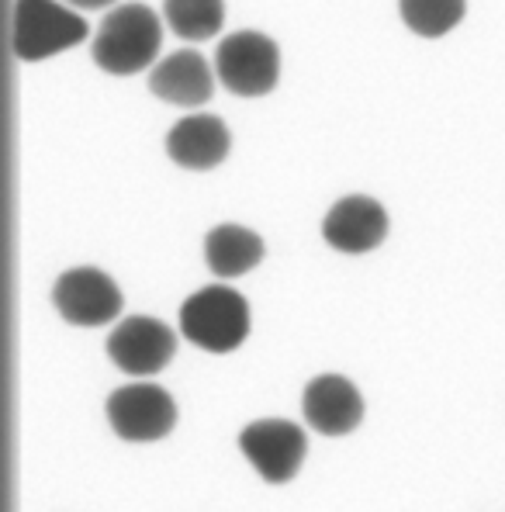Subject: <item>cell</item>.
Segmentation results:
<instances>
[{
	"label": "cell",
	"instance_id": "6",
	"mask_svg": "<svg viewBox=\"0 0 505 512\" xmlns=\"http://www.w3.org/2000/svg\"><path fill=\"white\" fill-rule=\"evenodd\" d=\"M239 450L267 485H288L305 464L308 440L291 419H256L239 429Z\"/></svg>",
	"mask_w": 505,
	"mask_h": 512
},
{
	"label": "cell",
	"instance_id": "16",
	"mask_svg": "<svg viewBox=\"0 0 505 512\" xmlns=\"http://www.w3.org/2000/svg\"><path fill=\"white\" fill-rule=\"evenodd\" d=\"M70 7H80V11H104V7H111L115 0H66Z\"/></svg>",
	"mask_w": 505,
	"mask_h": 512
},
{
	"label": "cell",
	"instance_id": "14",
	"mask_svg": "<svg viewBox=\"0 0 505 512\" xmlns=\"http://www.w3.org/2000/svg\"><path fill=\"white\" fill-rule=\"evenodd\" d=\"M167 28L184 42H208L222 32L225 0H163Z\"/></svg>",
	"mask_w": 505,
	"mask_h": 512
},
{
	"label": "cell",
	"instance_id": "7",
	"mask_svg": "<svg viewBox=\"0 0 505 512\" xmlns=\"http://www.w3.org/2000/svg\"><path fill=\"white\" fill-rule=\"evenodd\" d=\"M108 360L128 378H153L173 360L177 353V336L167 322L153 319V315H128L111 329L108 343Z\"/></svg>",
	"mask_w": 505,
	"mask_h": 512
},
{
	"label": "cell",
	"instance_id": "10",
	"mask_svg": "<svg viewBox=\"0 0 505 512\" xmlns=\"http://www.w3.org/2000/svg\"><path fill=\"white\" fill-rule=\"evenodd\" d=\"M305 423L322 436H350L364 423V395L343 374H319L301 391Z\"/></svg>",
	"mask_w": 505,
	"mask_h": 512
},
{
	"label": "cell",
	"instance_id": "8",
	"mask_svg": "<svg viewBox=\"0 0 505 512\" xmlns=\"http://www.w3.org/2000/svg\"><path fill=\"white\" fill-rule=\"evenodd\" d=\"M52 305L63 315V322L80 329L108 326L122 312V291L111 281V274L97 267H70L52 284Z\"/></svg>",
	"mask_w": 505,
	"mask_h": 512
},
{
	"label": "cell",
	"instance_id": "12",
	"mask_svg": "<svg viewBox=\"0 0 505 512\" xmlns=\"http://www.w3.org/2000/svg\"><path fill=\"white\" fill-rule=\"evenodd\" d=\"M229 125L215 115L180 118L167 132V156L184 170H215L229 156Z\"/></svg>",
	"mask_w": 505,
	"mask_h": 512
},
{
	"label": "cell",
	"instance_id": "13",
	"mask_svg": "<svg viewBox=\"0 0 505 512\" xmlns=\"http://www.w3.org/2000/svg\"><path fill=\"white\" fill-rule=\"evenodd\" d=\"M263 260V239L253 229L236 222H222L205 236V263L215 277L232 281V277L250 274Z\"/></svg>",
	"mask_w": 505,
	"mask_h": 512
},
{
	"label": "cell",
	"instance_id": "4",
	"mask_svg": "<svg viewBox=\"0 0 505 512\" xmlns=\"http://www.w3.org/2000/svg\"><path fill=\"white\" fill-rule=\"evenodd\" d=\"M108 426L125 443H156L177 426V402L167 388L149 381L122 384L104 402Z\"/></svg>",
	"mask_w": 505,
	"mask_h": 512
},
{
	"label": "cell",
	"instance_id": "3",
	"mask_svg": "<svg viewBox=\"0 0 505 512\" xmlns=\"http://www.w3.org/2000/svg\"><path fill=\"white\" fill-rule=\"evenodd\" d=\"M87 32V21L56 0H14L11 45L21 63H42L73 49L87 39Z\"/></svg>",
	"mask_w": 505,
	"mask_h": 512
},
{
	"label": "cell",
	"instance_id": "15",
	"mask_svg": "<svg viewBox=\"0 0 505 512\" xmlns=\"http://www.w3.org/2000/svg\"><path fill=\"white\" fill-rule=\"evenodd\" d=\"M464 0H398L402 21L422 39H443L464 21Z\"/></svg>",
	"mask_w": 505,
	"mask_h": 512
},
{
	"label": "cell",
	"instance_id": "11",
	"mask_svg": "<svg viewBox=\"0 0 505 512\" xmlns=\"http://www.w3.org/2000/svg\"><path fill=\"white\" fill-rule=\"evenodd\" d=\"M149 90L153 97L177 104V108H198L215 90V70L201 52L177 49L149 70Z\"/></svg>",
	"mask_w": 505,
	"mask_h": 512
},
{
	"label": "cell",
	"instance_id": "2",
	"mask_svg": "<svg viewBox=\"0 0 505 512\" xmlns=\"http://www.w3.org/2000/svg\"><path fill=\"white\" fill-rule=\"evenodd\" d=\"M180 333L205 353H232L250 336V305L225 284H208L180 305Z\"/></svg>",
	"mask_w": 505,
	"mask_h": 512
},
{
	"label": "cell",
	"instance_id": "9",
	"mask_svg": "<svg viewBox=\"0 0 505 512\" xmlns=\"http://www.w3.org/2000/svg\"><path fill=\"white\" fill-rule=\"evenodd\" d=\"M384 236H388V212L367 194H346L322 218V239L346 256L378 250Z\"/></svg>",
	"mask_w": 505,
	"mask_h": 512
},
{
	"label": "cell",
	"instance_id": "1",
	"mask_svg": "<svg viewBox=\"0 0 505 512\" xmlns=\"http://www.w3.org/2000/svg\"><path fill=\"white\" fill-rule=\"evenodd\" d=\"M160 42V14H153L146 4H118L111 7V14H104L101 28L90 42V56H94L97 70L111 73V77H132V73L156 66Z\"/></svg>",
	"mask_w": 505,
	"mask_h": 512
},
{
	"label": "cell",
	"instance_id": "5",
	"mask_svg": "<svg viewBox=\"0 0 505 512\" xmlns=\"http://www.w3.org/2000/svg\"><path fill=\"white\" fill-rule=\"evenodd\" d=\"M215 77L236 97H263L281 77V52L263 32H232L215 49Z\"/></svg>",
	"mask_w": 505,
	"mask_h": 512
}]
</instances>
